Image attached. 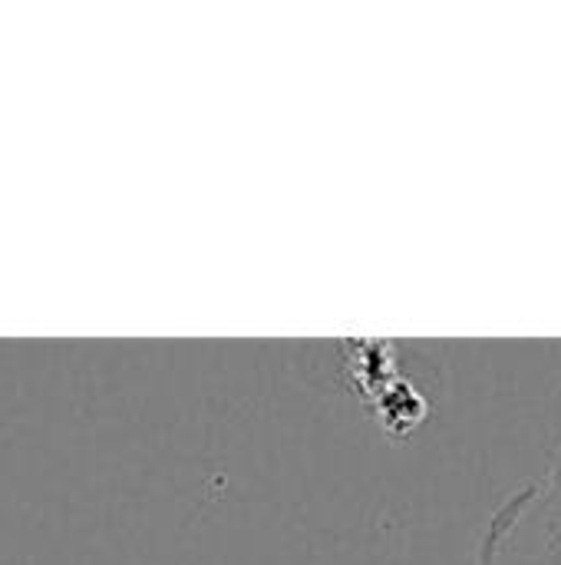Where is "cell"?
Returning <instances> with one entry per match:
<instances>
[{
  "label": "cell",
  "mask_w": 561,
  "mask_h": 565,
  "mask_svg": "<svg viewBox=\"0 0 561 565\" xmlns=\"http://www.w3.org/2000/svg\"><path fill=\"white\" fill-rule=\"evenodd\" d=\"M519 510L529 513L536 523V563L532 565H561V434L542 490L532 493L529 503L522 500Z\"/></svg>",
  "instance_id": "obj_1"
}]
</instances>
